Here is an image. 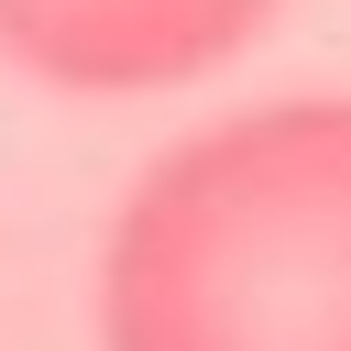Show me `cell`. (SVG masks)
<instances>
[{"label":"cell","mask_w":351,"mask_h":351,"mask_svg":"<svg viewBox=\"0 0 351 351\" xmlns=\"http://www.w3.org/2000/svg\"><path fill=\"white\" fill-rule=\"evenodd\" d=\"M99 351H351V88L186 121L110 208Z\"/></svg>","instance_id":"cell-1"},{"label":"cell","mask_w":351,"mask_h":351,"mask_svg":"<svg viewBox=\"0 0 351 351\" xmlns=\"http://www.w3.org/2000/svg\"><path fill=\"white\" fill-rule=\"evenodd\" d=\"M285 0H0V66L44 99H186L230 77Z\"/></svg>","instance_id":"cell-2"}]
</instances>
